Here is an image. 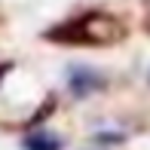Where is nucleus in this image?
I'll use <instances>...</instances> for the list:
<instances>
[{"label":"nucleus","mask_w":150,"mask_h":150,"mask_svg":"<svg viewBox=\"0 0 150 150\" xmlns=\"http://www.w3.org/2000/svg\"><path fill=\"white\" fill-rule=\"evenodd\" d=\"M52 37H64V40H74V43H113V40L122 37V25L117 18L104 16V12H92V16L80 18L77 25H71V31L64 34H52Z\"/></svg>","instance_id":"f257e3e1"},{"label":"nucleus","mask_w":150,"mask_h":150,"mask_svg":"<svg viewBox=\"0 0 150 150\" xmlns=\"http://www.w3.org/2000/svg\"><path fill=\"white\" fill-rule=\"evenodd\" d=\"M95 86H101V80L95 77V74H89V71H74V77H71V89L77 92V95L89 92V89H95Z\"/></svg>","instance_id":"f03ea898"},{"label":"nucleus","mask_w":150,"mask_h":150,"mask_svg":"<svg viewBox=\"0 0 150 150\" xmlns=\"http://www.w3.org/2000/svg\"><path fill=\"white\" fill-rule=\"evenodd\" d=\"M25 150H58V138H52L49 132H37L25 141Z\"/></svg>","instance_id":"7ed1b4c3"}]
</instances>
